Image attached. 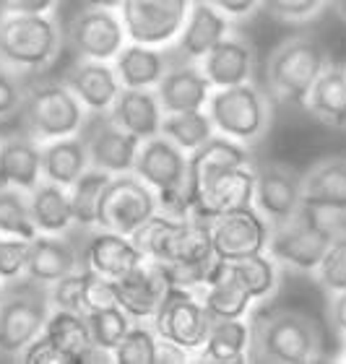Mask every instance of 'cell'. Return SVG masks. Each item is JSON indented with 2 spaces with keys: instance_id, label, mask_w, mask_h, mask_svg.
Returning <instances> with one entry per match:
<instances>
[{
  "instance_id": "obj_1",
  "label": "cell",
  "mask_w": 346,
  "mask_h": 364,
  "mask_svg": "<svg viewBox=\"0 0 346 364\" xmlns=\"http://www.w3.org/2000/svg\"><path fill=\"white\" fill-rule=\"evenodd\" d=\"M248 362L308 364L323 354V331L315 320L297 310L250 312Z\"/></svg>"
},
{
  "instance_id": "obj_2",
  "label": "cell",
  "mask_w": 346,
  "mask_h": 364,
  "mask_svg": "<svg viewBox=\"0 0 346 364\" xmlns=\"http://www.w3.org/2000/svg\"><path fill=\"white\" fill-rule=\"evenodd\" d=\"M130 172L157 193L159 213L172 219L190 216L193 200L188 190V154L172 141H167L162 133L141 141Z\"/></svg>"
},
{
  "instance_id": "obj_3",
  "label": "cell",
  "mask_w": 346,
  "mask_h": 364,
  "mask_svg": "<svg viewBox=\"0 0 346 364\" xmlns=\"http://www.w3.org/2000/svg\"><path fill=\"white\" fill-rule=\"evenodd\" d=\"M323 45L310 34H297L276 47L266 65V86L268 97L278 105L305 107L308 94L318 76L328 65Z\"/></svg>"
},
{
  "instance_id": "obj_4",
  "label": "cell",
  "mask_w": 346,
  "mask_h": 364,
  "mask_svg": "<svg viewBox=\"0 0 346 364\" xmlns=\"http://www.w3.org/2000/svg\"><path fill=\"white\" fill-rule=\"evenodd\" d=\"M63 47V31L53 14L0 16V65L16 73L50 68Z\"/></svg>"
},
{
  "instance_id": "obj_5",
  "label": "cell",
  "mask_w": 346,
  "mask_h": 364,
  "mask_svg": "<svg viewBox=\"0 0 346 364\" xmlns=\"http://www.w3.org/2000/svg\"><path fill=\"white\" fill-rule=\"evenodd\" d=\"M339 229V219L302 203L292 219L271 227L266 252L286 271L313 273Z\"/></svg>"
},
{
  "instance_id": "obj_6",
  "label": "cell",
  "mask_w": 346,
  "mask_h": 364,
  "mask_svg": "<svg viewBox=\"0 0 346 364\" xmlns=\"http://www.w3.org/2000/svg\"><path fill=\"white\" fill-rule=\"evenodd\" d=\"M214 130L242 146H256L271 128V97L253 81L214 89L206 105Z\"/></svg>"
},
{
  "instance_id": "obj_7",
  "label": "cell",
  "mask_w": 346,
  "mask_h": 364,
  "mask_svg": "<svg viewBox=\"0 0 346 364\" xmlns=\"http://www.w3.org/2000/svg\"><path fill=\"white\" fill-rule=\"evenodd\" d=\"M53 312L47 284L16 279L0 287V354L21 357L37 336H42L45 323Z\"/></svg>"
},
{
  "instance_id": "obj_8",
  "label": "cell",
  "mask_w": 346,
  "mask_h": 364,
  "mask_svg": "<svg viewBox=\"0 0 346 364\" xmlns=\"http://www.w3.org/2000/svg\"><path fill=\"white\" fill-rule=\"evenodd\" d=\"M19 112H21L26 136L39 144H47L58 138L78 136L89 109L63 81H47L23 91Z\"/></svg>"
},
{
  "instance_id": "obj_9",
  "label": "cell",
  "mask_w": 346,
  "mask_h": 364,
  "mask_svg": "<svg viewBox=\"0 0 346 364\" xmlns=\"http://www.w3.org/2000/svg\"><path fill=\"white\" fill-rule=\"evenodd\" d=\"M149 323L162 341L180 346L196 359L214 320L193 289L169 287Z\"/></svg>"
},
{
  "instance_id": "obj_10",
  "label": "cell",
  "mask_w": 346,
  "mask_h": 364,
  "mask_svg": "<svg viewBox=\"0 0 346 364\" xmlns=\"http://www.w3.org/2000/svg\"><path fill=\"white\" fill-rule=\"evenodd\" d=\"M157 211V193L138 175L122 172V175L110 177L105 193L99 198L97 227L130 237L143 221L151 219Z\"/></svg>"
},
{
  "instance_id": "obj_11",
  "label": "cell",
  "mask_w": 346,
  "mask_h": 364,
  "mask_svg": "<svg viewBox=\"0 0 346 364\" xmlns=\"http://www.w3.org/2000/svg\"><path fill=\"white\" fill-rule=\"evenodd\" d=\"M193 0H122L117 14L130 42L172 47Z\"/></svg>"
},
{
  "instance_id": "obj_12",
  "label": "cell",
  "mask_w": 346,
  "mask_h": 364,
  "mask_svg": "<svg viewBox=\"0 0 346 364\" xmlns=\"http://www.w3.org/2000/svg\"><path fill=\"white\" fill-rule=\"evenodd\" d=\"M68 42L78 58L112 63L115 55L128 42V34H125V26H122L117 11L86 6L81 14H75L70 18Z\"/></svg>"
},
{
  "instance_id": "obj_13",
  "label": "cell",
  "mask_w": 346,
  "mask_h": 364,
  "mask_svg": "<svg viewBox=\"0 0 346 364\" xmlns=\"http://www.w3.org/2000/svg\"><path fill=\"white\" fill-rule=\"evenodd\" d=\"M271 224L253 208H234L211 221V245L216 260H240L256 252H266Z\"/></svg>"
},
{
  "instance_id": "obj_14",
  "label": "cell",
  "mask_w": 346,
  "mask_h": 364,
  "mask_svg": "<svg viewBox=\"0 0 346 364\" xmlns=\"http://www.w3.org/2000/svg\"><path fill=\"white\" fill-rule=\"evenodd\" d=\"M78 136L86 146L91 167L105 169L110 175H122L133 169V159H136L141 141L125 133L120 125H115L107 112L86 114V122L78 130Z\"/></svg>"
},
{
  "instance_id": "obj_15",
  "label": "cell",
  "mask_w": 346,
  "mask_h": 364,
  "mask_svg": "<svg viewBox=\"0 0 346 364\" xmlns=\"http://www.w3.org/2000/svg\"><path fill=\"white\" fill-rule=\"evenodd\" d=\"M253 169H256L253 208L271 227L289 221L302 208V175L276 161L253 164Z\"/></svg>"
},
{
  "instance_id": "obj_16",
  "label": "cell",
  "mask_w": 346,
  "mask_h": 364,
  "mask_svg": "<svg viewBox=\"0 0 346 364\" xmlns=\"http://www.w3.org/2000/svg\"><path fill=\"white\" fill-rule=\"evenodd\" d=\"M253 190H256V169H253V164L226 169V172L216 175L198 190L196 198H193V205H190V216L211 224L221 213L253 205Z\"/></svg>"
},
{
  "instance_id": "obj_17",
  "label": "cell",
  "mask_w": 346,
  "mask_h": 364,
  "mask_svg": "<svg viewBox=\"0 0 346 364\" xmlns=\"http://www.w3.org/2000/svg\"><path fill=\"white\" fill-rule=\"evenodd\" d=\"M229 31H232V18H226L209 0H193L182 31L172 42V53L177 60L201 63V58L214 45H219Z\"/></svg>"
},
{
  "instance_id": "obj_18",
  "label": "cell",
  "mask_w": 346,
  "mask_h": 364,
  "mask_svg": "<svg viewBox=\"0 0 346 364\" xmlns=\"http://www.w3.org/2000/svg\"><path fill=\"white\" fill-rule=\"evenodd\" d=\"M167 289H169V281H167L159 260H143L141 266L125 273L122 279H115L117 304L130 318L141 320V323H149L154 318Z\"/></svg>"
},
{
  "instance_id": "obj_19",
  "label": "cell",
  "mask_w": 346,
  "mask_h": 364,
  "mask_svg": "<svg viewBox=\"0 0 346 364\" xmlns=\"http://www.w3.org/2000/svg\"><path fill=\"white\" fill-rule=\"evenodd\" d=\"M198 65L214 89L245 84L253 78V70H256V47L248 37L229 31L219 45H214L201 58Z\"/></svg>"
},
{
  "instance_id": "obj_20",
  "label": "cell",
  "mask_w": 346,
  "mask_h": 364,
  "mask_svg": "<svg viewBox=\"0 0 346 364\" xmlns=\"http://www.w3.org/2000/svg\"><path fill=\"white\" fill-rule=\"evenodd\" d=\"M302 203L341 219L346 216V156H328L302 175Z\"/></svg>"
},
{
  "instance_id": "obj_21",
  "label": "cell",
  "mask_w": 346,
  "mask_h": 364,
  "mask_svg": "<svg viewBox=\"0 0 346 364\" xmlns=\"http://www.w3.org/2000/svg\"><path fill=\"white\" fill-rule=\"evenodd\" d=\"M154 91L164 112H188V109H206L214 86L204 76L198 63L177 60L167 68Z\"/></svg>"
},
{
  "instance_id": "obj_22",
  "label": "cell",
  "mask_w": 346,
  "mask_h": 364,
  "mask_svg": "<svg viewBox=\"0 0 346 364\" xmlns=\"http://www.w3.org/2000/svg\"><path fill=\"white\" fill-rule=\"evenodd\" d=\"M245 164H253L250 146H242V144H237V141H232V138L214 133L204 146H198L196 151L188 154L190 200L196 198V193L204 188L209 180H214V177L226 172V169L245 167Z\"/></svg>"
},
{
  "instance_id": "obj_23",
  "label": "cell",
  "mask_w": 346,
  "mask_h": 364,
  "mask_svg": "<svg viewBox=\"0 0 346 364\" xmlns=\"http://www.w3.org/2000/svg\"><path fill=\"white\" fill-rule=\"evenodd\" d=\"M143 252L138 250L133 240L128 235H117V232H110V229H102L94 232L89 237V242L83 247L81 263L83 268L99 273V276H107V279H122L125 273H130L136 266L143 263Z\"/></svg>"
},
{
  "instance_id": "obj_24",
  "label": "cell",
  "mask_w": 346,
  "mask_h": 364,
  "mask_svg": "<svg viewBox=\"0 0 346 364\" xmlns=\"http://www.w3.org/2000/svg\"><path fill=\"white\" fill-rule=\"evenodd\" d=\"M63 84L81 99V105L89 112H107L122 89L112 63L86 60V58H81L65 70Z\"/></svg>"
},
{
  "instance_id": "obj_25",
  "label": "cell",
  "mask_w": 346,
  "mask_h": 364,
  "mask_svg": "<svg viewBox=\"0 0 346 364\" xmlns=\"http://www.w3.org/2000/svg\"><path fill=\"white\" fill-rule=\"evenodd\" d=\"M107 114L125 133L136 136L138 141H146L151 136H159L164 109L159 105V97L154 89H125L122 86L112 107L107 109Z\"/></svg>"
},
{
  "instance_id": "obj_26",
  "label": "cell",
  "mask_w": 346,
  "mask_h": 364,
  "mask_svg": "<svg viewBox=\"0 0 346 364\" xmlns=\"http://www.w3.org/2000/svg\"><path fill=\"white\" fill-rule=\"evenodd\" d=\"M196 294L201 296V302H204L211 320L248 318L250 312H253V307H256L253 296L248 294V289L226 271L224 260L214 263L209 279H206L204 287L196 289Z\"/></svg>"
},
{
  "instance_id": "obj_27",
  "label": "cell",
  "mask_w": 346,
  "mask_h": 364,
  "mask_svg": "<svg viewBox=\"0 0 346 364\" xmlns=\"http://www.w3.org/2000/svg\"><path fill=\"white\" fill-rule=\"evenodd\" d=\"M78 263H81V255L75 252V247L65 237L37 232L34 240H29V255H26L23 276L50 287L53 281L78 271Z\"/></svg>"
},
{
  "instance_id": "obj_28",
  "label": "cell",
  "mask_w": 346,
  "mask_h": 364,
  "mask_svg": "<svg viewBox=\"0 0 346 364\" xmlns=\"http://www.w3.org/2000/svg\"><path fill=\"white\" fill-rule=\"evenodd\" d=\"M172 65L167 47H151L141 42H125L115 55L112 68L125 89H154Z\"/></svg>"
},
{
  "instance_id": "obj_29",
  "label": "cell",
  "mask_w": 346,
  "mask_h": 364,
  "mask_svg": "<svg viewBox=\"0 0 346 364\" xmlns=\"http://www.w3.org/2000/svg\"><path fill=\"white\" fill-rule=\"evenodd\" d=\"M42 182V146L31 136L0 141V188L29 196Z\"/></svg>"
},
{
  "instance_id": "obj_30",
  "label": "cell",
  "mask_w": 346,
  "mask_h": 364,
  "mask_svg": "<svg viewBox=\"0 0 346 364\" xmlns=\"http://www.w3.org/2000/svg\"><path fill=\"white\" fill-rule=\"evenodd\" d=\"M305 109L328 128H346V65H325L310 89Z\"/></svg>"
},
{
  "instance_id": "obj_31",
  "label": "cell",
  "mask_w": 346,
  "mask_h": 364,
  "mask_svg": "<svg viewBox=\"0 0 346 364\" xmlns=\"http://www.w3.org/2000/svg\"><path fill=\"white\" fill-rule=\"evenodd\" d=\"M250 357V323L248 318L214 320L196 362L242 364Z\"/></svg>"
},
{
  "instance_id": "obj_32",
  "label": "cell",
  "mask_w": 346,
  "mask_h": 364,
  "mask_svg": "<svg viewBox=\"0 0 346 364\" xmlns=\"http://www.w3.org/2000/svg\"><path fill=\"white\" fill-rule=\"evenodd\" d=\"M29 211L34 227L42 235H68L73 227V208H70L68 188L42 180L29 193Z\"/></svg>"
},
{
  "instance_id": "obj_33",
  "label": "cell",
  "mask_w": 346,
  "mask_h": 364,
  "mask_svg": "<svg viewBox=\"0 0 346 364\" xmlns=\"http://www.w3.org/2000/svg\"><path fill=\"white\" fill-rule=\"evenodd\" d=\"M89 167V154L81 136L58 138L42 146V180L70 188Z\"/></svg>"
},
{
  "instance_id": "obj_34",
  "label": "cell",
  "mask_w": 346,
  "mask_h": 364,
  "mask_svg": "<svg viewBox=\"0 0 346 364\" xmlns=\"http://www.w3.org/2000/svg\"><path fill=\"white\" fill-rule=\"evenodd\" d=\"M42 333H45L63 354H68L70 364H83L86 357H89V351L94 349V341H91V333H89V323H86V315H83V312L53 310Z\"/></svg>"
},
{
  "instance_id": "obj_35",
  "label": "cell",
  "mask_w": 346,
  "mask_h": 364,
  "mask_svg": "<svg viewBox=\"0 0 346 364\" xmlns=\"http://www.w3.org/2000/svg\"><path fill=\"white\" fill-rule=\"evenodd\" d=\"M214 245H211V224L196 216L174 221L169 247L164 263H214Z\"/></svg>"
},
{
  "instance_id": "obj_36",
  "label": "cell",
  "mask_w": 346,
  "mask_h": 364,
  "mask_svg": "<svg viewBox=\"0 0 346 364\" xmlns=\"http://www.w3.org/2000/svg\"><path fill=\"white\" fill-rule=\"evenodd\" d=\"M224 266L234 279L240 281L242 287L248 289V294L253 296L256 304L268 302L278 291L281 266H278L268 252H256V255H248V258H240V260H224Z\"/></svg>"
},
{
  "instance_id": "obj_37",
  "label": "cell",
  "mask_w": 346,
  "mask_h": 364,
  "mask_svg": "<svg viewBox=\"0 0 346 364\" xmlns=\"http://www.w3.org/2000/svg\"><path fill=\"white\" fill-rule=\"evenodd\" d=\"M159 133L172 141L177 149L185 154L196 151L198 146H204L216 130L211 122L206 109H188V112H164Z\"/></svg>"
},
{
  "instance_id": "obj_38",
  "label": "cell",
  "mask_w": 346,
  "mask_h": 364,
  "mask_svg": "<svg viewBox=\"0 0 346 364\" xmlns=\"http://www.w3.org/2000/svg\"><path fill=\"white\" fill-rule=\"evenodd\" d=\"M110 172L97 167H89L78 180L68 188L70 196V208H73V224L78 227H97V208H99V198L105 193L107 182H110Z\"/></svg>"
},
{
  "instance_id": "obj_39",
  "label": "cell",
  "mask_w": 346,
  "mask_h": 364,
  "mask_svg": "<svg viewBox=\"0 0 346 364\" xmlns=\"http://www.w3.org/2000/svg\"><path fill=\"white\" fill-rule=\"evenodd\" d=\"M37 227L29 211V196L21 190L0 188V237L34 240Z\"/></svg>"
},
{
  "instance_id": "obj_40",
  "label": "cell",
  "mask_w": 346,
  "mask_h": 364,
  "mask_svg": "<svg viewBox=\"0 0 346 364\" xmlns=\"http://www.w3.org/2000/svg\"><path fill=\"white\" fill-rule=\"evenodd\" d=\"M159 359V336L154 333L151 323L133 320L128 333L112 349L115 364H157Z\"/></svg>"
},
{
  "instance_id": "obj_41",
  "label": "cell",
  "mask_w": 346,
  "mask_h": 364,
  "mask_svg": "<svg viewBox=\"0 0 346 364\" xmlns=\"http://www.w3.org/2000/svg\"><path fill=\"white\" fill-rule=\"evenodd\" d=\"M83 315H86V323H89L94 346L110 351V354L122 341V336L128 333V328L133 326V318L122 310L120 304H110V307H102V310L83 312Z\"/></svg>"
},
{
  "instance_id": "obj_42",
  "label": "cell",
  "mask_w": 346,
  "mask_h": 364,
  "mask_svg": "<svg viewBox=\"0 0 346 364\" xmlns=\"http://www.w3.org/2000/svg\"><path fill=\"white\" fill-rule=\"evenodd\" d=\"M313 273L328 294L346 291V229H339L333 235L328 250L323 252V258Z\"/></svg>"
},
{
  "instance_id": "obj_43",
  "label": "cell",
  "mask_w": 346,
  "mask_h": 364,
  "mask_svg": "<svg viewBox=\"0 0 346 364\" xmlns=\"http://www.w3.org/2000/svg\"><path fill=\"white\" fill-rule=\"evenodd\" d=\"M328 0H261L266 14L284 23H305L320 16Z\"/></svg>"
},
{
  "instance_id": "obj_44",
  "label": "cell",
  "mask_w": 346,
  "mask_h": 364,
  "mask_svg": "<svg viewBox=\"0 0 346 364\" xmlns=\"http://www.w3.org/2000/svg\"><path fill=\"white\" fill-rule=\"evenodd\" d=\"M50 304L53 310H73V312H83L81 304V294H83V268L81 271H73L63 279L53 281L50 287Z\"/></svg>"
},
{
  "instance_id": "obj_45",
  "label": "cell",
  "mask_w": 346,
  "mask_h": 364,
  "mask_svg": "<svg viewBox=\"0 0 346 364\" xmlns=\"http://www.w3.org/2000/svg\"><path fill=\"white\" fill-rule=\"evenodd\" d=\"M83 312L102 310L110 304H117V294H115V281L107 276L83 268V294H81Z\"/></svg>"
},
{
  "instance_id": "obj_46",
  "label": "cell",
  "mask_w": 346,
  "mask_h": 364,
  "mask_svg": "<svg viewBox=\"0 0 346 364\" xmlns=\"http://www.w3.org/2000/svg\"><path fill=\"white\" fill-rule=\"evenodd\" d=\"M26 255H29V240L16 237H0V281L21 279L26 271Z\"/></svg>"
},
{
  "instance_id": "obj_47",
  "label": "cell",
  "mask_w": 346,
  "mask_h": 364,
  "mask_svg": "<svg viewBox=\"0 0 346 364\" xmlns=\"http://www.w3.org/2000/svg\"><path fill=\"white\" fill-rule=\"evenodd\" d=\"M21 102H23V89L19 84L16 70L0 65V120L19 112Z\"/></svg>"
},
{
  "instance_id": "obj_48",
  "label": "cell",
  "mask_w": 346,
  "mask_h": 364,
  "mask_svg": "<svg viewBox=\"0 0 346 364\" xmlns=\"http://www.w3.org/2000/svg\"><path fill=\"white\" fill-rule=\"evenodd\" d=\"M21 359L26 364H70L68 354H63L45 333L37 336V338L21 351Z\"/></svg>"
},
{
  "instance_id": "obj_49",
  "label": "cell",
  "mask_w": 346,
  "mask_h": 364,
  "mask_svg": "<svg viewBox=\"0 0 346 364\" xmlns=\"http://www.w3.org/2000/svg\"><path fill=\"white\" fill-rule=\"evenodd\" d=\"M58 0H0V16H29L53 14Z\"/></svg>"
},
{
  "instance_id": "obj_50",
  "label": "cell",
  "mask_w": 346,
  "mask_h": 364,
  "mask_svg": "<svg viewBox=\"0 0 346 364\" xmlns=\"http://www.w3.org/2000/svg\"><path fill=\"white\" fill-rule=\"evenodd\" d=\"M209 3L232 21H248L250 16L261 11V0H209Z\"/></svg>"
},
{
  "instance_id": "obj_51",
  "label": "cell",
  "mask_w": 346,
  "mask_h": 364,
  "mask_svg": "<svg viewBox=\"0 0 346 364\" xmlns=\"http://www.w3.org/2000/svg\"><path fill=\"white\" fill-rule=\"evenodd\" d=\"M328 323L336 331V336L346 338V291H336L328 304Z\"/></svg>"
},
{
  "instance_id": "obj_52",
  "label": "cell",
  "mask_w": 346,
  "mask_h": 364,
  "mask_svg": "<svg viewBox=\"0 0 346 364\" xmlns=\"http://www.w3.org/2000/svg\"><path fill=\"white\" fill-rule=\"evenodd\" d=\"M182 362H193L188 351L180 349V346H174L169 341H162L159 338V359L157 364H182Z\"/></svg>"
},
{
  "instance_id": "obj_53",
  "label": "cell",
  "mask_w": 346,
  "mask_h": 364,
  "mask_svg": "<svg viewBox=\"0 0 346 364\" xmlns=\"http://www.w3.org/2000/svg\"><path fill=\"white\" fill-rule=\"evenodd\" d=\"M89 8H107V11H117L122 0H83Z\"/></svg>"
},
{
  "instance_id": "obj_54",
  "label": "cell",
  "mask_w": 346,
  "mask_h": 364,
  "mask_svg": "<svg viewBox=\"0 0 346 364\" xmlns=\"http://www.w3.org/2000/svg\"><path fill=\"white\" fill-rule=\"evenodd\" d=\"M328 3H331V8L336 11L341 21H346V0H328Z\"/></svg>"
},
{
  "instance_id": "obj_55",
  "label": "cell",
  "mask_w": 346,
  "mask_h": 364,
  "mask_svg": "<svg viewBox=\"0 0 346 364\" xmlns=\"http://www.w3.org/2000/svg\"><path fill=\"white\" fill-rule=\"evenodd\" d=\"M341 359L346 362V338H341Z\"/></svg>"
},
{
  "instance_id": "obj_56",
  "label": "cell",
  "mask_w": 346,
  "mask_h": 364,
  "mask_svg": "<svg viewBox=\"0 0 346 364\" xmlns=\"http://www.w3.org/2000/svg\"><path fill=\"white\" fill-rule=\"evenodd\" d=\"M0 284H3V281H0Z\"/></svg>"
}]
</instances>
